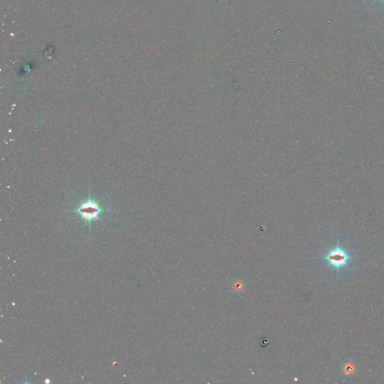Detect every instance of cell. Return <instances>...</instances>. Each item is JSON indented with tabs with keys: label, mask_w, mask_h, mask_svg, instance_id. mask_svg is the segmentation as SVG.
<instances>
[{
	"label": "cell",
	"mask_w": 384,
	"mask_h": 384,
	"mask_svg": "<svg viewBox=\"0 0 384 384\" xmlns=\"http://www.w3.org/2000/svg\"><path fill=\"white\" fill-rule=\"evenodd\" d=\"M321 258L327 262L330 267L339 272L341 269L347 267L354 257H352L351 255L341 246L339 240H338L336 246L329 251L328 253Z\"/></svg>",
	"instance_id": "1"
},
{
	"label": "cell",
	"mask_w": 384,
	"mask_h": 384,
	"mask_svg": "<svg viewBox=\"0 0 384 384\" xmlns=\"http://www.w3.org/2000/svg\"><path fill=\"white\" fill-rule=\"evenodd\" d=\"M104 211L105 210L101 208L99 203L92 198L90 195L86 201H82L81 205L73 210V212L81 215V218L86 221L89 227L92 221L99 219V215Z\"/></svg>",
	"instance_id": "2"
},
{
	"label": "cell",
	"mask_w": 384,
	"mask_h": 384,
	"mask_svg": "<svg viewBox=\"0 0 384 384\" xmlns=\"http://www.w3.org/2000/svg\"><path fill=\"white\" fill-rule=\"evenodd\" d=\"M372 1L376 2L377 4H379V5H384V0H372Z\"/></svg>",
	"instance_id": "3"
}]
</instances>
